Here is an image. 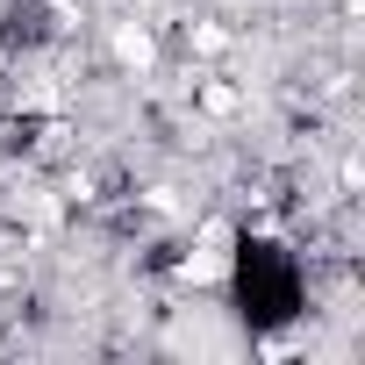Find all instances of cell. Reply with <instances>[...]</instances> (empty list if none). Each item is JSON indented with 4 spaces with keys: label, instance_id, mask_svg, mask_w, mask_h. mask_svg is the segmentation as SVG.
Masks as SVG:
<instances>
[{
    "label": "cell",
    "instance_id": "obj_1",
    "mask_svg": "<svg viewBox=\"0 0 365 365\" xmlns=\"http://www.w3.org/2000/svg\"><path fill=\"white\" fill-rule=\"evenodd\" d=\"M115 58L129 65V72H150V36L129 22V29H115Z\"/></svg>",
    "mask_w": 365,
    "mask_h": 365
}]
</instances>
